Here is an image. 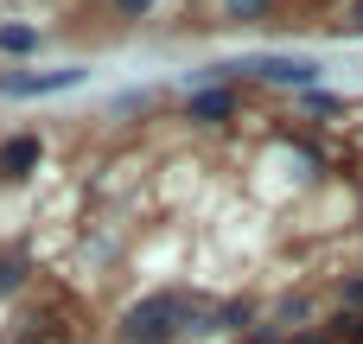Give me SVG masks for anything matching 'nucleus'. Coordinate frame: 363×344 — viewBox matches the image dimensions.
<instances>
[{"mask_svg": "<svg viewBox=\"0 0 363 344\" xmlns=\"http://www.w3.org/2000/svg\"><path fill=\"white\" fill-rule=\"evenodd\" d=\"M179 300H166V294H153V300H140L128 319H121V338L128 344H166L172 332H179Z\"/></svg>", "mask_w": 363, "mask_h": 344, "instance_id": "1", "label": "nucleus"}, {"mask_svg": "<svg viewBox=\"0 0 363 344\" xmlns=\"http://www.w3.org/2000/svg\"><path fill=\"white\" fill-rule=\"evenodd\" d=\"M230 70H249V77L281 83V89H313V83H319V64H313V57H281V51L249 57V64H230Z\"/></svg>", "mask_w": 363, "mask_h": 344, "instance_id": "2", "label": "nucleus"}, {"mask_svg": "<svg viewBox=\"0 0 363 344\" xmlns=\"http://www.w3.org/2000/svg\"><path fill=\"white\" fill-rule=\"evenodd\" d=\"M83 77H89L83 64H64V70H6L0 96H57V89H77Z\"/></svg>", "mask_w": 363, "mask_h": 344, "instance_id": "3", "label": "nucleus"}, {"mask_svg": "<svg viewBox=\"0 0 363 344\" xmlns=\"http://www.w3.org/2000/svg\"><path fill=\"white\" fill-rule=\"evenodd\" d=\"M230 115H236V96L223 83H211V89L191 96V121H230Z\"/></svg>", "mask_w": 363, "mask_h": 344, "instance_id": "4", "label": "nucleus"}, {"mask_svg": "<svg viewBox=\"0 0 363 344\" xmlns=\"http://www.w3.org/2000/svg\"><path fill=\"white\" fill-rule=\"evenodd\" d=\"M32 166H38V134H19V140L0 147V172H6V179H26Z\"/></svg>", "mask_w": 363, "mask_h": 344, "instance_id": "5", "label": "nucleus"}, {"mask_svg": "<svg viewBox=\"0 0 363 344\" xmlns=\"http://www.w3.org/2000/svg\"><path fill=\"white\" fill-rule=\"evenodd\" d=\"M32 45H38V32H32V26H0V51H13V57H19V51H32Z\"/></svg>", "mask_w": 363, "mask_h": 344, "instance_id": "6", "label": "nucleus"}, {"mask_svg": "<svg viewBox=\"0 0 363 344\" xmlns=\"http://www.w3.org/2000/svg\"><path fill=\"white\" fill-rule=\"evenodd\" d=\"M230 6V19H262L268 13V0H223Z\"/></svg>", "mask_w": 363, "mask_h": 344, "instance_id": "7", "label": "nucleus"}, {"mask_svg": "<svg viewBox=\"0 0 363 344\" xmlns=\"http://www.w3.org/2000/svg\"><path fill=\"white\" fill-rule=\"evenodd\" d=\"M19 281H26V262H19V255H13V262H0V294H6V287H19Z\"/></svg>", "mask_w": 363, "mask_h": 344, "instance_id": "8", "label": "nucleus"}, {"mask_svg": "<svg viewBox=\"0 0 363 344\" xmlns=\"http://www.w3.org/2000/svg\"><path fill=\"white\" fill-rule=\"evenodd\" d=\"M115 13L121 19H140V13H153V0H115Z\"/></svg>", "mask_w": 363, "mask_h": 344, "instance_id": "9", "label": "nucleus"}, {"mask_svg": "<svg viewBox=\"0 0 363 344\" xmlns=\"http://www.w3.org/2000/svg\"><path fill=\"white\" fill-rule=\"evenodd\" d=\"M338 294H345V306H363V274H351V281H345Z\"/></svg>", "mask_w": 363, "mask_h": 344, "instance_id": "10", "label": "nucleus"}, {"mask_svg": "<svg viewBox=\"0 0 363 344\" xmlns=\"http://www.w3.org/2000/svg\"><path fill=\"white\" fill-rule=\"evenodd\" d=\"M345 338H351V344H363V319H345Z\"/></svg>", "mask_w": 363, "mask_h": 344, "instance_id": "11", "label": "nucleus"}, {"mask_svg": "<svg viewBox=\"0 0 363 344\" xmlns=\"http://www.w3.org/2000/svg\"><path fill=\"white\" fill-rule=\"evenodd\" d=\"M294 344H325V338H294Z\"/></svg>", "mask_w": 363, "mask_h": 344, "instance_id": "12", "label": "nucleus"}]
</instances>
